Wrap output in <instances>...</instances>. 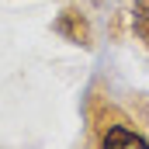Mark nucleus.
<instances>
[{
	"label": "nucleus",
	"mask_w": 149,
	"mask_h": 149,
	"mask_svg": "<svg viewBox=\"0 0 149 149\" xmlns=\"http://www.w3.org/2000/svg\"><path fill=\"white\" fill-rule=\"evenodd\" d=\"M101 149H149V139L125 121H111L101 128Z\"/></svg>",
	"instance_id": "f03ea898"
},
{
	"label": "nucleus",
	"mask_w": 149,
	"mask_h": 149,
	"mask_svg": "<svg viewBox=\"0 0 149 149\" xmlns=\"http://www.w3.org/2000/svg\"><path fill=\"white\" fill-rule=\"evenodd\" d=\"M132 35L149 49V0H135L132 3Z\"/></svg>",
	"instance_id": "7ed1b4c3"
},
{
	"label": "nucleus",
	"mask_w": 149,
	"mask_h": 149,
	"mask_svg": "<svg viewBox=\"0 0 149 149\" xmlns=\"http://www.w3.org/2000/svg\"><path fill=\"white\" fill-rule=\"evenodd\" d=\"M52 31L56 35H63L66 42H73V45H90V21H87V14L83 10H76V7H66V10H59V17H56V24H52Z\"/></svg>",
	"instance_id": "f257e3e1"
}]
</instances>
